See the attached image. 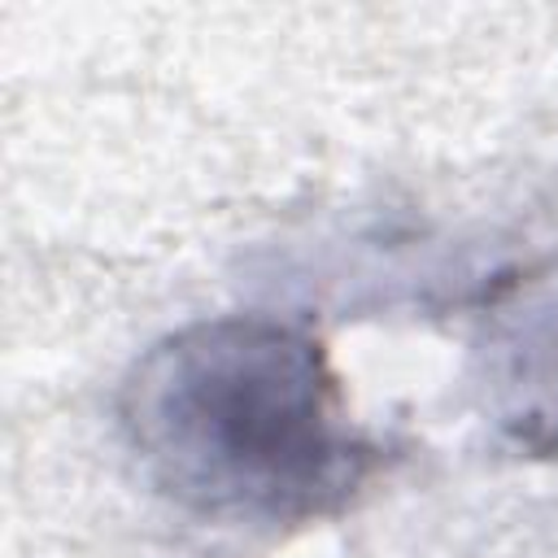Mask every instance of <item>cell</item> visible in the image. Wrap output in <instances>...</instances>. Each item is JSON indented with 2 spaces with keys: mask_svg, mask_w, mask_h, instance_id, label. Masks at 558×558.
Wrapping results in <instances>:
<instances>
[{
  "mask_svg": "<svg viewBox=\"0 0 558 558\" xmlns=\"http://www.w3.org/2000/svg\"><path fill=\"white\" fill-rule=\"evenodd\" d=\"M118 423L148 484L214 523L327 519L379 462L318 336L270 314L201 318L148 344Z\"/></svg>",
  "mask_w": 558,
  "mask_h": 558,
  "instance_id": "cell-1",
  "label": "cell"
},
{
  "mask_svg": "<svg viewBox=\"0 0 558 558\" xmlns=\"http://www.w3.org/2000/svg\"><path fill=\"white\" fill-rule=\"evenodd\" d=\"M488 388L501 423L527 445H558V270L519 283L484 327Z\"/></svg>",
  "mask_w": 558,
  "mask_h": 558,
  "instance_id": "cell-2",
  "label": "cell"
}]
</instances>
